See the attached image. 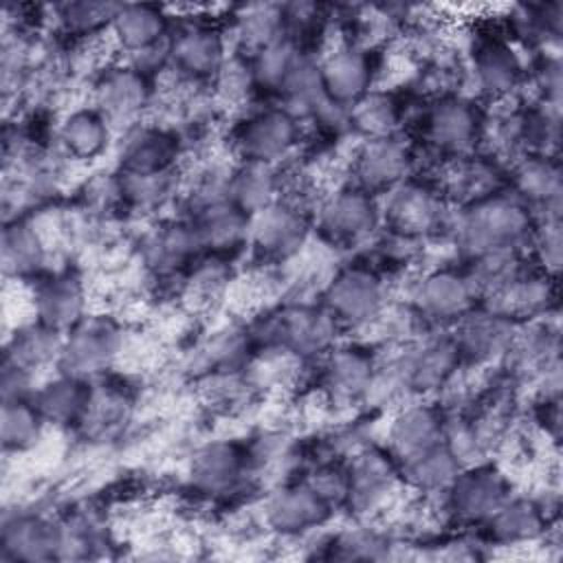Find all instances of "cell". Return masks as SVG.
I'll return each mask as SVG.
<instances>
[{
  "instance_id": "cell-17",
  "label": "cell",
  "mask_w": 563,
  "mask_h": 563,
  "mask_svg": "<svg viewBox=\"0 0 563 563\" xmlns=\"http://www.w3.org/2000/svg\"><path fill=\"white\" fill-rule=\"evenodd\" d=\"M176 156L178 139L163 128H136L121 145V167L130 174L169 172Z\"/></svg>"
},
{
  "instance_id": "cell-5",
  "label": "cell",
  "mask_w": 563,
  "mask_h": 563,
  "mask_svg": "<svg viewBox=\"0 0 563 563\" xmlns=\"http://www.w3.org/2000/svg\"><path fill=\"white\" fill-rule=\"evenodd\" d=\"M328 310L339 323L365 325L383 314V286L378 277L363 266L341 271L328 288Z\"/></svg>"
},
{
  "instance_id": "cell-1",
  "label": "cell",
  "mask_w": 563,
  "mask_h": 563,
  "mask_svg": "<svg viewBox=\"0 0 563 563\" xmlns=\"http://www.w3.org/2000/svg\"><path fill=\"white\" fill-rule=\"evenodd\" d=\"M528 216L515 202L486 196L475 200L473 209L466 211L460 224V240L475 255L490 251H508L526 233Z\"/></svg>"
},
{
  "instance_id": "cell-35",
  "label": "cell",
  "mask_w": 563,
  "mask_h": 563,
  "mask_svg": "<svg viewBox=\"0 0 563 563\" xmlns=\"http://www.w3.org/2000/svg\"><path fill=\"white\" fill-rule=\"evenodd\" d=\"M402 464H405L402 471H407L411 484L420 490H431V493H435L444 486H451V482L455 479V475L462 468L444 442L427 449L424 453H420Z\"/></svg>"
},
{
  "instance_id": "cell-32",
  "label": "cell",
  "mask_w": 563,
  "mask_h": 563,
  "mask_svg": "<svg viewBox=\"0 0 563 563\" xmlns=\"http://www.w3.org/2000/svg\"><path fill=\"white\" fill-rule=\"evenodd\" d=\"M88 398H90L88 385H84L81 378L64 374L62 378L44 385L35 394L33 405L40 409L46 422L70 424L75 420H81Z\"/></svg>"
},
{
  "instance_id": "cell-3",
  "label": "cell",
  "mask_w": 563,
  "mask_h": 563,
  "mask_svg": "<svg viewBox=\"0 0 563 563\" xmlns=\"http://www.w3.org/2000/svg\"><path fill=\"white\" fill-rule=\"evenodd\" d=\"M299 123L290 110L268 108L251 114L235 132V150L249 163L273 165L297 143Z\"/></svg>"
},
{
  "instance_id": "cell-16",
  "label": "cell",
  "mask_w": 563,
  "mask_h": 563,
  "mask_svg": "<svg viewBox=\"0 0 563 563\" xmlns=\"http://www.w3.org/2000/svg\"><path fill=\"white\" fill-rule=\"evenodd\" d=\"M347 471V501L356 510L378 508L396 486V468L380 451H365Z\"/></svg>"
},
{
  "instance_id": "cell-2",
  "label": "cell",
  "mask_w": 563,
  "mask_h": 563,
  "mask_svg": "<svg viewBox=\"0 0 563 563\" xmlns=\"http://www.w3.org/2000/svg\"><path fill=\"white\" fill-rule=\"evenodd\" d=\"M121 352V332L106 317H84L64 339L59 365L64 374L86 378L103 372Z\"/></svg>"
},
{
  "instance_id": "cell-31",
  "label": "cell",
  "mask_w": 563,
  "mask_h": 563,
  "mask_svg": "<svg viewBox=\"0 0 563 563\" xmlns=\"http://www.w3.org/2000/svg\"><path fill=\"white\" fill-rule=\"evenodd\" d=\"M473 73L484 92L501 97L515 88L519 77V62L508 44L493 37L477 46L473 57Z\"/></svg>"
},
{
  "instance_id": "cell-14",
  "label": "cell",
  "mask_w": 563,
  "mask_h": 563,
  "mask_svg": "<svg viewBox=\"0 0 563 563\" xmlns=\"http://www.w3.org/2000/svg\"><path fill=\"white\" fill-rule=\"evenodd\" d=\"M460 361V352L455 341H431L420 343L413 352H407L398 363L400 383L413 391H429L453 374L455 363Z\"/></svg>"
},
{
  "instance_id": "cell-15",
  "label": "cell",
  "mask_w": 563,
  "mask_h": 563,
  "mask_svg": "<svg viewBox=\"0 0 563 563\" xmlns=\"http://www.w3.org/2000/svg\"><path fill=\"white\" fill-rule=\"evenodd\" d=\"M328 501L310 484H297L277 490L266 504L268 523L286 534L319 526L328 515Z\"/></svg>"
},
{
  "instance_id": "cell-27",
  "label": "cell",
  "mask_w": 563,
  "mask_h": 563,
  "mask_svg": "<svg viewBox=\"0 0 563 563\" xmlns=\"http://www.w3.org/2000/svg\"><path fill=\"white\" fill-rule=\"evenodd\" d=\"M372 361L358 350H334L323 367V387L334 400H354L372 387Z\"/></svg>"
},
{
  "instance_id": "cell-30",
  "label": "cell",
  "mask_w": 563,
  "mask_h": 563,
  "mask_svg": "<svg viewBox=\"0 0 563 563\" xmlns=\"http://www.w3.org/2000/svg\"><path fill=\"white\" fill-rule=\"evenodd\" d=\"M110 139L108 121L92 108L70 112L59 125V143L77 161L97 158Z\"/></svg>"
},
{
  "instance_id": "cell-13",
  "label": "cell",
  "mask_w": 563,
  "mask_h": 563,
  "mask_svg": "<svg viewBox=\"0 0 563 563\" xmlns=\"http://www.w3.org/2000/svg\"><path fill=\"white\" fill-rule=\"evenodd\" d=\"M506 501L504 477L484 466H473L468 473H457L451 482L449 506L464 519H488Z\"/></svg>"
},
{
  "instance_id": "cell-12",
  "label": "cell",
  "mask_w": 563,
  "mask_h": 563,
  "mask_svg": "<svg viewBox=\"0 0 563 563\" xmlns=\"http://www.w3.org/2000/svg\"><path fill=\"white\" fill-rule=\"evenodd\" d=\"M169 57L187 79L218 77L224 62V42L220 33L207 24H196L178 33L169 44Z\"/></svg>"
},
{
  "instance_id": "cell-24",
  "label": "cell",
  "mask_w": 563,
  "mask_h": 563,
  "mask_svg": "<svg viewBox=\"0 0 563 563\" xmlns=\"http://www.w3.org/2000/svg\"><path fill=\"white\" fill-rule=\"evenodd\" d=\"M424 128L429 141L435 147L446 152H462L471 147L473 139L477 136V117L466 103L457 99H442L427 114Z\"/></svg>"
},
{
  "instance_id": "cell-36",
  "label": "cell",
  "mask_w": 563,
  "mask_h": 563,
  "mask_svg": "<svg viewBox=\"0 0 563 563\" xmlns=\"http://www.w3.org/2000/svg\"><path fill=\"white\" fill-rule=\"evenodd\" d=\"M400 119L398 103L385 92H367L352 103L347 121L369 139L391 136Z\"/></svg>"
},
{
  "instance_id": "cell-11",
  "label": "cell",
  "mask_w": 563,
  "mask_h": 563,
  "mask_svg": "<svg viewBox=\"0 0 563 563\" xmlns=\"http://www.w3.org/2000/svg\"><path fill=\"white\" fill-rule=\"evenodd\" d=\"M409 169V152L407 147L391 139H369L354 161V174L358 187L367 194L394 189L402 183Z\"/></svg>"
},
{
  "instance_id": "cell-34",
  "label": "cell",
  "mask_w": 563,
  "mask_h": 563,
  "mask_svg": "<svg viewBox=\"0 0 563 563\" xmlns=\"http://www.w3.org/2000/svg\"><path fill=\"white\" fill-rule=\"evenodd\" d=\"M44 416L24 398L4 400L2 407V444L7 451H26L35 446L44 431Z\"/></svg>"
},
{
  "instance_id": "cell-33",
  "label": "cell",
  "mask_w": 563,
  "mask_h": 563,
  "mask_svg": "<svg viewBox=\"0 0 563 563\" xmlns=\"http://www.w3.org/2000/svg\"><path fill=\"white\" fill-rule=\"evenodd\" d=\"M44 240L40 231L26 222H15L4 229L2 238V260L7 273L33 275L44 262Z\"/></svg>"
},
{
  "instance_id": "cell-22",
  "label": "cell",
  "mask_w": 563,
  "mask_h": 563,
  "mask_svg": "<svg viewBox=\"0 0 563 563\" xmlns=\"http://www.w3.org/2000/svg\"><path fill=\"white\" fill-rule=\"evenodd\" d=\"M387 218L396 233L418 235L431 231L440 220V200L438 196L422 185H400L394 189Z\"/></svg>"
},
{
  "instance_id": "cell-25",
  "label": "cell",
  "mask_w": 563,
  "mask_h": 563,
  "mask_svg": "<svg viewBox=\"0 0 563 563\" xmlns=\"http://www.w3.org/2000/svg\"><path fill=\"white\" fill-rule=\"evenodd\" d=\"M277 189L279 178L273 165L244 161V165L229 176L227 198L246 216H255L275 202Z\"/></svg>"
},
{
  "instance_id": "cell-18",
  "label": "cell",
  "mask_w": 563,
  "mask_h": 563,
  "mask_svg": "<svg viewBox=\"0 0 563 563\" xmlns=\"http://www.w3.org/2000/svg\"><path fill=\"white\" fill-rule=\"evenodd\" d=\"M512 341V323L508 314L499 312H471L464 314L455 347L460 356L471 361H488L495 354H501Z\"/></svg>"
},
{
  "instance_id": "cell-4",
  "label": "cell",
  "mask_w": 563,
  "mask_h": 563,
  "mask_svg": "<svg viewBox=\"0 0 563 563\" xmlns=\"http://www.w3.org/2000/svg\"><path fill=\"white\" fill-rule=\"evenodd\" d=\"M147 75L136 66L108 68L95 84V110L114 125H132L150 103Z\"/></svg>"
},
{
  "instance_id": "cell-6",
  "label": "cell",
  "mask_w": 563,
  "mask_h": 563,
  "mask_svg": "<svg viewBox=\"0 0 563 563\" xmlns=\"http://www.w3.org/2000/svg\"><path fill=\"white\" fill-rule=\"evenodd\" d=\"M306 213L292 200H275L251 224L257 251L271 260H288L306 242Z\"/></svg>"
},
{
  "instance_id": "cell-20",
  "label": "cell",
  "mask_w": 563,
  "mask_h": 563,
  "mask_svg": "<svg viewBox=\"0 0 563 563\" xmlns=\"http://www.w3.org/2000/svg\"><path fill=\"white\" fill-rule=\"evenodd\" d=\"M444 440V427L431 407L413 405L402 409L389 429V442L402 462L424 453Z\"/></svg>"
},
{
  "instance_id": "cell-37",
  "label": "cell",
  "mask_w": 563,
  "mask_h": 563,
  "mask_svg": "<svg viewBox=\"0 0 563 563\" xmlns=\"http://www.w3.org/2000/svg\"><path fill=\"white\" fill-rule=\"evenodd\" d=\"M284 11L275 7H253L246 15L238 18V35L253 55L282 37Z\"/></svg>"
},
{
  "instance_id": "cell-21",
  "label": "cell",
  "mask_w": 563,
  "mask_h": 563,
  "mask_svg": "<svg viewBox=\"0 0 563 563\" xmlns=\"http://www.w3.org/2000/svg\"><path fill=\"white\" fill-rule=\"evenodd\" d=\"M202 249L191 222H172L152 231L143 244V257L156 273L172 275Z\"/></svg>"
},
{
  "instance_id": "cell-10",
  "label": "cell",
  "mask_w": 563,
  "mask_h": 563,
  "mask_svg": "<svg viewBox=\"0 0 563 563\" xmlns=\"http://www.w3.org/2000/svg\"><path fill=\"white\" fill-rule=\"evenodd\" d=\"M86 292L81 279L68 273L51 275L33 288V310L37 321L62 332L77 325L84 317Z\"/></svg>"
},
{
  "instance_id": "cell-29",
  "label": "cell",
  "mask_w": 563,
  "mask_h": 563,
  "mask_svg": "<svg viewBox=\"0 0 563 563\" xmlns=\"http://www.w3.org/2000/svg\"><path fill=\"white\" fill-rule=\"evenodd\" d=\"M112 33L119 46L139 55L161 44L165 35V18L158 9L145 4L119 7L112 20Z\"/></svg>"
},
{
  "instance_id": "cell-23",
  "label": "cell",
  "mask_w": 563,
  "mask_h": 563,
  "mask_svg": "<svg viewBox=\"0 0 563 563\" xmlns=\"http://www.w3.org/2000/svg\"><path fill=\"white\" fill-rule=\"evenodd\" d=\"M473 292L466 277L453 271H435L429 273L418 288V310L422 317L451 319L464 314Z\"/></svg>"
},
{
  "instance_id": "cell-7",
  "label": "cell",
  "mask_w": 563,
  "mask_h": 563,
  "mask_svg": "<svg viewBox=\"0 0 563 563\" xmlns=\"http://www.w3.org/2000/svg\"><path fill=\"white\" fill-rule=\"evenodd\" d=\"M336 317L330 310L310 306L288 308L273 325V339L288 354H317L336 336Z\"/></svg>"
},
{
  "instance_id": "cell-19",
  "label": "cell",
  "mask_w": 563,
  "mask_h": 563,
  "mask_svg": "<svg viewBox=\"0 0 563 563\" xmlns=\"http://www.w3.org/2000/svg\"><path fill=\"white\" fill-rule=\"evenodd\" d=\"M62 526L48 519L24 515L4 523L2 550L11 559H51L62 550Z\"/></svg>"
},
{
  "instance_id": "cell-8",
  "label": "cell",
  "mask_w": 563,
  "mask_h": 563,
  "mask_svg": "<svg viewBox=\"0 0 563 563\" xmlns=\"http://www.w3.org/2000/svg\"><path fill=\"white\" fill-rule=\"evenodd\" d=\"M376 207L372 196L361 187H347L332 194L319 213L323 233L336 242H356L372 233L376 227Z\"/></svg>"
},
{
  "instance_id": "cell-9",
  "label": "cell",
  "mask_w": 563,
  "mask_h": 563,
  "mask_svg": "<svg viewBox=\"0 0 563 563\" xmlns=\"http://www.w3.org/2000/svg\"><path fill=\"white\" fill-rule=\"evenodd\" d=\"M319 75L325 95L339 103H354L367 95L372 81V62L367 53L354 44H341L319 64Z\"/></svg>"
},
{
  "instance_id": "cell-28",
  "label": "cell",
  "mask_w": 563,
  "mask_h": 563,
  "mask_svg": "<svg viewBox=\"0 0 563 563\" xmlns=\"http://www.w3.org/2000/svg\"><path fill=\"white\" fill-rule=\"evenodd\" d=\"M64 339L57 330L44 325V323H29L15 330L7 345V365H13L24 372H35L44 367L46 363L59 358Z\"/></svg>"
},
{
  "instance_id": "cell-38",
  "label": "cell",
  "mask_w": 563,
  "mask_h": 563,
  "mask_svg": "<svg viewBox=\"0 0 563 563\" xmlns=\"http://www.w3.org/2000/svg\"><path fill=\"white\" fill-rule=\"evenodd\" d=\"M488 519L495 528V534L504 541L530 539L539 530V512L528 501H504Z\"/></svg>"
},
{
  "instance_id": "cell-26",
  "label": "cell",
  "mask_w": 563,
  "mask_h": 563,
  "mask_svg": "<svg viewBox=\"0 0 563 563\" xmlns=\"http://www.w3.org/2000/svg\"><path fill=\"white\" fill-rule=\"evenodd\" d=\"M244 455L235 444L213 442L202 446L191 462V479L205 493H222L235 484Z\"/></svg>"
},
{
  "instance_id": "cell-39",
  "label": "cell",
  "mask_w": 563,
  "mask_h": 563,
  "mask_svg": "<svg viewBox=\"0 0 563 563\" xmlns=\"http://www.w3.org/2000/svg\"><path fill=\"white\" fill-rule=\"evenodd\" d=\"M517 176L526 196L541 202L559 198V172L548 161H528Z\"/></svg>"
}]
</instances>
